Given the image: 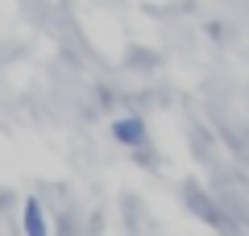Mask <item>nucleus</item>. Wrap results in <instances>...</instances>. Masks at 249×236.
Returning a JSON list of instances; mask_svg holds the SVG:
<instances>
[{
	"label": "nucleus",
	"mask_w": 249,
	"mask_h": 236,
	"mask_svg": "<svg viewBox=\"0 0 249 236\" xmlns=\"http://www.w3.org/2000/svg\"><path fill=\"white\" fill-rule=\"evenodd\" d=\"M112 141L124 149H142V145H150V129H145V120L137 112H124L112 120Z\"/></svg>",
	"instance_id": "1"
},
{
	"label": "nucleus",
	"mask_w": 249,
	"mask_h": 236,
	"mask_svg": "<svg viewBox=\"0 0 249 236\" xmlns=\"http://www.w3.org/2000/svg\"><path fill=\"white\" fill-rule=\"evenodd\" d=\"M21 228H25L29 236H46L50 232V216H46L42 199H25L21 203Z\"/></svg>",
	"instance_id": "2"
},
{
	"label": "nucleus",
	"mask_w": 249,
	"mask_h": 236,
	"mask_svg": "<svg viewBox=\"0 0 249 236\" xmlns=\"http://www.w3.org/2000/svg\"><path fill=\"white\" fill-rule=\"evenodd\" d=\"M208 37H216V42L224 37V25H220V21H212V25H208Z\"/></svg>",
	"instance_id": "3"
}]
</instances>
